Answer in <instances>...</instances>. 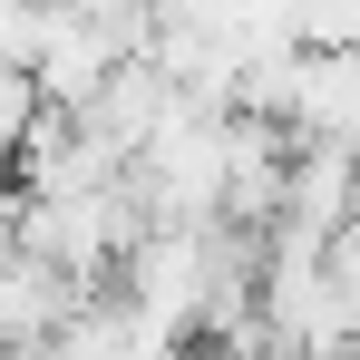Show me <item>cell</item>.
Returning a JSON list of instances; mask_svg holds the SVG:
<instances>
[{
    "label": "cell",
    "mask_w": 360,
    "mask_h": 360,
    "mask_svg": "<svg viewBox=\"0 0 360 360\" xmlns=\"http://www.w3.org/2000/svg\"><path fill=\"white\" fill-rule=\"evenodd\" d=\"M39 360H185V341L166 331V321H146L127 292H117V302L98 292V302H88V311H78V321H68Z\"/></svg>",
    "instance_id": "1"
},
{
    "label": "cell",
    "mask_w": 360,
    "mask_h": 360,
    "mask_svg": "<svg viewBox=\"0 0 360 360\" xmlns=\"http://www.w3.org/2000/svg\"><path fill=\"white\" fill-rule=\"evenodd\" d=\"M302 59H311V49H302ZM292 136H302V146H351V156H360V49H341V59H311Z\"/></svg>",
    "instance_id": "2"
}]
</instances>
